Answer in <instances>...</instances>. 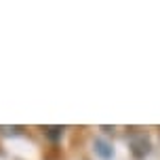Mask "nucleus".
Returning a JSON list of instances; mask_svg holds the SVG:
<instances>
[{
	"mask_svg": "<svg viewBox=\"0 0 160 160\" xmlns=\"http://www.w3.org/2000/svg\"><path fill=\"white\" fill-rule=\"evenodd\" d=\"M61 133H63V127H47V128H44V135H47L48 139H53V141L59 139Z\"/></svg>",
	"mask_w": 160,
	"mask_h": 160,
	"instance_id": "nucleus-2",
	"label": "nucleus"
},
{
	"mask_svg": "<svg viewBox=\"0 0 160 160\" xmlns=\"http://www.w3.org/2000/svg\"><path fill=\"white\" fill-rule=\"evenodd\" d=\"M93 148H95V152L99 154V158H103V160H110L114 156L112 145L108 143V141H103V139H95V141H93Z\"/></svg>",
	"mask_w": 160,
	"mask_h": 160,
	"instance_id": "nucleus-1",
	"label": "nucleus"
}]
</instances>
